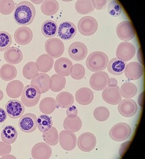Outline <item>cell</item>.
Segmentation results:
<instances>
[{
    "label": "cell",
    "mask_w": 145,
    "mask_h": 159,
    "mask_svg": "<svg viewBox=\"0 0 145 159\" xmlns=\"http://www.w3.org/2000/svg\"><path fill=\"white\" fill-rule=\"evenodd\" d=\"M36 16V9L34 5L27 1L19 3L13 12V19L19 25L27 27L31 25Z\"/></svg>",
    "instance_id": "6da1fadb"
},
{
    "label": "cell",
    "mask_w": 145,
    "mask_h": 159,
    "mask_svg": "<svg viewBox=\"0 0 145 159\" xmlns=\"http://www.w3.org/2000/svg\"><path fill=\"white\" fill-rule=\"evenodd\" d=\"M108 64V57L103 52L96 51L88 57L86 64L88 69L92 72H100L106 69Z\"/></svg>",
    "instance_id": "7a4b0ae2"
},
{
    "label": "cell",
    "mask_w": 145,
    "mask_h": 159,
    "mask_svg": "<svg viewBox=\"0 0 145 159\" xmlns=\"http://www.w3.org/2000/svg\"><path fill=\"white\" fill-rule=\"evenodd\" d=\"M41 93L38 89L33 86L28 85L23 89L21 94V101L24 106L32 107L36 105Z\"/></svg>",
    "instance_id": "3957f363"
},
{
    "label": "cell",
    "mask_w": 145,
    "mask_h": 159,
    "mask_svg": "<svg viewBox=\"0 0 145 159\" xmlns=\"http://www.w3.org/2000/svg\"><path fill=\"white\" fill-rule=\"evenodd\" d=\"M131 128L126 123H119L110 129L109 135L112 140L121 142L126 140L131 134Z\"/></svg>",
    "instance_id": "277c9868"
},
{
    "label": "cell",
    "mask_w": 145,
    "mask_h": 159,
    "mask_svg": "<svg viewBox=\"0 0 145 159\" xmlns=\"http://www.w3.org/2000/svg\"><path fill=\"white\" fill-rule=\"evenodd\" d=\"M45 50L48 55L53 58H58L62 56L65 51L63 42L58 38L48 39L45 43Z\"/></svg>",
    "instance_id": "5b68a950"
},
{
    "label": "cell",
    "mask_w": 145,
    "mask_h": 159,
    "mask_svg": "<svg viewBox=\"0 0 145 159\" xmlns=\"http://www.w3.org/2000/svg\"><path fill=\"white\" fill-rule=\"evenodd\" d=\"M79 31L84 36H91L96 32L98 22L91 16H85L79 20L78 23Z\"/></svg>",
    "instance_id": "8992f818"
},
{
    "label": "cell",
    "mask_w": 145,
    "mask_h": 159,
    "mask_svg": "<svg viewBox=\"0 0 145 159\" xmlns=\"http://www.w3.org/2000/svg\"><path fill=\"white\" fill-rule=\"evenodd\" d=\"M116 33L119 39L127 42L131 41L135 36V29L132 23L125 21L118 24L116 28Z\"/></svg>",
    "instance_id": "52a82bcc"
},
{
    "label": "cell",
    "mask_w": 145,
    "mask_h": 159,
    "mask_svg": "<svg viewBox=\"0 0 145 159\" xmlns=\"http://www.w3.org/2000/svg\"><path fill=\"white\" fill-rule=\"evenodd\" d=\"M109 77L108 74L103 71L94 72L90 78V85L96 91L103 90L108 85Z\"/></svg>",
    "instance_id": "ba28073f"
},
{
    "label": "cell",
    "mask_w": 145,
    "mask_h": 159,
    "mask_svg": "<svg viewBox=\"0 0 145 159\" xmlns=\"http://www.w3.org/2000/svg\"><path fill=\"white\" fill-rule=\"evenodd\" d=\"M136 53V49L133 44L129 42L120 43L116 51V57L123 62L131 60Z\"/></svg>",
    "instance_id": "9c48e42d"
},
{
    "label": "cell",
    "mask_w": 145,
    "mask_h": 159,
    "mask_svg": "<svg viewBox=\"0 0 145 159\" xmlns=\"http://www.w3.org/2000/svg\"><path fill=\"white\" fill-rule=\"evenodd\" d=\"M77 143L80 150L84 152H90L96 147V138L92 133L87 132L79 136Z\"/></svg>",
    "instance_id": "30bf717a"
},
{
    "label": "cell",
    "mask_w": 145,
    "mask_h": 159,
    "mask_svg": "<svg viewBox=\"0 0 145 159\" xmlns=\"http://www.w3.org/2000/svg\"><path fill=\"white\" fill-rule=\"evenodd\" d=\"M138 107L137 103L131 98H126L119 102L118 111L123 117H131L137 113Z\"/></svg>",
    "instance_id": "8fae6325"
},
{
    "label": "cell",
    "mask_w": 145,
    "mask_h": 159,
    "mask_svg": "<svg viewBox=\"0 0 145 159\" xmlns=\"http://www.w3.org/2000/svg\"><path fill=\"white\" fill-rule=\"evenodd\" d=\"M59 142L63 150L72 151L76 147L77 137L74 133L62 131L59 134Z\"/></svg>",
    "instance_id": "7c38bea8"
},
{
    "label": "cell",
    "mask_w": 145,
    "mask_h": 159,
    "mask_svg": "<svg viewBox=\"0 0 145 159\" xmlns=\"http://www.w3.org/2000/svg\"><path fill=\"white\" fill-rule=\"evenodd\" d=\"M37 117L33 113H27L20 117L19 126L21 130L26 133H32L36 130Z\"/></svg>",
    "instance_id": "4fadbf2b"
},
{
    "label": "cell",
    "mask_w": 145,
    "mask_h": 159,
    "mask_svg": "<svg viewBox=\"0 0 145 159\" xmlns=\"http://www.w3.org/2000/svg\"><path fill=\"white\" fill-rule=\"evenodd\" d=\"M69 57L75 61H81L86 58L88 49L85 44L81 42H75L68 49Z\"/></svg>",
    "instance_id": "5bb4252c"
},
{
    "label": "cell",
    "mask_w": 145,
    "mask_h": 159,
    "mask_svg": "<svg viewBox=\"0 0 145 159\" xmlns=\"http://www.w3.org/2000/svg\"><path fill=\"white\" fill-rule=\"evenodd\" d=\"M102 98L110 105H117L122 100V95L120 88L116 86V87H107L104 89L102 92Z\"/></svg>",
    "instance_id": "9a60e30c"
},
{
    "label": "cell",
    "mask_w": 145,
    "mask_h": 159,
    "mask_svg": "<svg viewBox=\"0 0 145 159\" xmlns=\"http://www.w3.org/2000/svg\"><path fill=\"white\" fill-rule=\"evenodd\" d=\"M6 111L11 119L21 117L24 112V104L17 99H11L6 104Z\"/></svg>",
    "instance_id": "2e32d148"
},
{
    "label": "cell",
    "mask_w": 145,
    "mask_h": 159,
    "mask_svg": "<svg viewBox=\"0 0 145 159\" xmlns=\"http://www.w3.org/2000/svg\"><path fill=\"white\" fill-rule=\"evenodd\" d=\"M58 37L64 41H69L75 37L77 33V27L75 24L65 21L59 25L58 29Z\"/></svg>",
    "instance_id": "e0dca14e"
},
{
    "label": "cell",
    "mask_w": 145,
    "mask_h": 159,
    "mask_svg": "<svg viewBox=\"0 0 145 159\" xmlns=\"http://www.w3.org/2000/svg\"><path fill=\"white\" fill-rule=\"evenodd\" d=\"M125 75L130 80H137L141 78L144 74V68L142 64L137 62L129 63L125 68Z\"/></svg>",
    "instance_id": "ac0fdd59"
},
{
    "label": "cell",
    "mask_w": 145,
    "mask_h": 159,
    "mask_svg": "<svg viewBox=\"0 0 145 159\" xmlns=\"http://www.w3.org/2000/svg\"><path fill=\"white\" fill-rule=\"evenodd\" d=\"M50 77L46 73H38L31 80V85L36 87L41 93L47 92L49 89Z\"/></svg>",
    "instance_id": "d6986e66"
},
{
    "label": "cell",
    "mask_w": 145,
    "mask_h": 159,
    "mask_svg": "<svg viewBox=\"0 0 145 159\" xmlns=\"http://www.w3.org/2000/svg\"><path fill=\"white\" fill-rule=\"evenodd\" d=\"M52 152V148L47 143H38L32 147L31 155L34 159H48Z\"/></svg>",
    "instance_id": "ffe728a7"
},
{
    "label": "cell",
    "mask_w": 145,
    "mask_h": 159,
    "mask_svg": "<svg viewBox=\"0 0 145 159\" xmlns=\"http://www.w3.org/2000/svg\"><path fill=\"white\" fill-rule=\"evenodd\" d=\"M33 33L32 30L27 27L18 28L14 33L15 42L20 45H26L32 41Z\"/></svg>",
    "instance_id": "44dd1931"
},
{
    "label": "cell",
    "mask_w": 145,
    "mask_h": 159,
    "mask_svg": "<svg viewBox=\"0 0 145 159\" xmlns=\"http://www.w3.org/2000/svg\"><path fill=\"white\" fill-rule=\"evenodd\" d=\"M72 67V62L67 58H59L54 63V69L57 74L64 77L70 75Z\"/></svg>",
    "instance_id": "7402d4cb"
},
{
    "label": "cell",
    "mask_w": 145,
    "mask_h": 159,
    "mask_svg": "<svg viewBox=\"0 0 145 159\" xmlns=\"http://www.w3.org/2000/svg\"><path fill=\"white\" fill-rule=\"evenodd\" d=\"M4 58L10 64H17L22 61L23 54L19 48L15 47H10L6 50Z\"/></svg>",
    "instance_id": "603a6c76"
},
{
    "label": "cell",
    "mask_w": 145,
    "mask_h": 159,
    "mask_svg": "<svg viewBox=\"0 0 145 159\" xmlns=\"http://www.w3.org/2000/svg\"><path fill=\"white\" fill-rule=\"evenodd\" d=\"M54 64L53 58L48 55V54H44L40 56L36 60V66L38 72L42 73H46L52 68Z\"/></svg>",
    "instance_id": "cb8c5ba5"
},
{
    "label": "cell",
    "mask_w": 145,
    "mask_h": 159,
    "mask_svg": "<svg viewBox=\"0 0 145 159\" xmlns=\"http://www.w3.org/2000/svg\"><path fill=\"white\" fill-rule=\"evenodd\" d=\"M75 99L78 103L87 106L93 101L94 93L91 89L88 88H80L75 93Z\"/></svg>",
    "instance_id": "d4e9b609"
},
{
    "label": "cell",
    "mask_w": 145,
    "mask_h": 159,
    "mask_svg": "<svg viewBox=\"0 0 145 159\" xmlns=\"http://www.w3.org/2000/svg\"><path fill=\"white\" fill-rule=\"evenodd\" d=\"M23 89V82L19 80H13L7 84L6 93L9 98L16 99L21 96Z\"/></svg>",
    "instance_id": "484cf974"
},
{
    "label": "cell",
    "mask_w": 145,
    "mask_h": 159,
    "mask_svg": "<svg viewBox=\"0 0 145 159\" xmlns=\"http://www.w3.org/2000/svg\"><path fill=\"white\" fill-rule=\"evenodd\" d=\"M107 66L109 72H110L113 75L119 76L122 75L124 72L126 64L117 58H114L108 62Z\"/></svg>",
    "instance_id": "4316f807"
},
{
    "label": "cell",
    "mask_w": 145,
    "mask_h": 159,
    "mask_svg": "<svg viewBox=\"0 0 145 159\" xmlns=\"http://www.w3.org/2000/svg\"><path fill=\"white\" fill-rule=\"evenodd\" d=\"M58 24L53 20H47L44 21L41 27L43 35L48 38H53L58 34Z\"/></svg>",
    "instance_id": "83f0119b"
},
{
    "label": "cell",
    "mask_w": 145,
    "mask_h": 159,
    "mask_svg": "<svg viewBox=\"0 0 145 159\" xmlns=\"http://www.w3.org/2000/svg\"><path fill=\"white\" fill-rule=\"evenodd\" d=\"M17 76V70L12 64H6L0 68V77L4 81H11Z\"/></svg>",
    "instance_id": "f1b7e54d"
},
{
    "label": "cell",
    "mask_w": 145,
    "mask_h": 159,
    "mask_svg": "<svg viewBox=\"0 0 145 159\" xmlns=\"http://www.w3.org/2000/svg\"><path fill=\"white\" fill-rule=\"evenodd\" d=\"M82 127V121L79 117H67L63 122V128L66 131L75 133L79 131Z\"/></svg>",
    "instance_id": "f546056e"
},
{
    "label": "cell",
    "mask_w": 145,
    "mask_h": 159,
    "mask_svg": "<svg viewBox=\"0 0 145 159\" xmlns=\"http://www.w3.org/2000/svg\"><path fill=\"white\" fill-rule=\"evenodd\" d=\"M18 133L17 129L13 125H7L2 131L1 137L2 141L8 144L14 143L17 140Z\"/></svg>",
    "instance_id": "4dcf8cb0"
},
{
    "label": "cell",
    "mask_w": 145,
    "mask_h": 159,
    "mask_svg": "<svg viewBox=\"0 0 145 159\" xmlns=\"http://www.w3.org/2000/svg\"><path fill=\"white\" fill-rule=\"evenodd\" d=\"M58 107L56 100L51 97L44 98L40 103V110L45 115L52 113Z\"/></svg>",
    "instance_id": "1f68e13d"
},
{
    "label": "cell",
    "mask_w": 145,
    "mask_h": 159,
    "mask_svg": "<svg viewBox=\"0 0 145 159\" xmlns=\"http://www.w3.org/2000/svg\"><path fill=\"white\" fill-rule=\"evenodd\" d=\"M59 8V3L56 0H45L41 5L42 12L48 16H52L57 13Z\"/></svg>",
    "instance_id": "d6a6232c"
},
{
    "label": "cell",
    "mask_w": 145,
    "mask_h": 159,
    "mask_svg": "<svg viewBox=\"0 0 145 159\" xmlns=\"http://www.w3.org/2000/svg\"><path fill=\"white\" fill-rule=\"evenodd\" d=\"M66 84V79L58 74H53L49 80V89L53 92H58L64 89Z\"/></svg>",
    "instance_id": "836d02e7"
},
{
    "label": "cell",
    "mask_w": 145,
    "mask_h": 159,
    "mask_svg": "<svg viewBox=\"0 0 145 159\" xmlns=\"http://www.w3.org/2000/svg\"><path fill=\"white\" fill-rule=\"evenodd\" d=\"M56 102L58 107L63 109L67 108L73 104L74 97L71 93L63 92L59 93L57 96Z\"/></svg>",
    "instance_id": "e575fe53"
},
{
    "label": "cell",
    "mask_w": 145,
    "mask_h": 159,
    "mask_svg": "<svg viewBox=\"0 0 145 159\" xmlns=\"http://www.w3.org/2000/svg\"><path fill=\"white\" fill-rule=\"evenodd\" d=\"M42 137L44 142L50 146L56 145L59 142V134L56 127H52L48 131L43 133Z\"/></svg>",
    "instance_id": "d590c367"
},
{
    "label": "cell",
    "mask_w": 145,
    "mask_h": 159,
    "mask_svg": "<svg viewBox=\"0 0 145 159\" xmlns=\"http://www.w3.org/2000/svg\"><path fill=\"white\" fill-rule=\"evenodd\" d=\"M75 10L81 15H86L92 12L94 7L91 0H78L75 3Z\"/></svg>",
    "instance_id": "8d00e7d4"
},
{
    "label": "cell",
    "mask_w": 145,
    "mask_h": 159,
    "mask_svg": "<svg viewBox=\"0 0 145 159\" xmlns=\"http://www.w3.org/2000/svg\"><path fill=\"white\" fill-rule=\"evenodd\" d=\"M36 124L39 131L44 133L51 129L53 125V121L50 117L44 114V115H41L38 117Z\"/></svg>",
    "instance_id": "74e56055"
},
{
    "label": "cell",
    "mask_w": 145,
    "mask_h": 159,
    "mask_svg": "<svg viewBox=\"0 0 145 159\" xmlns=\"http://www.w3.org/2000/svg\"><path fill=\"white\" fill-rule=\"evenodd\" d=\"M120 91H121L122 97L125 98H132L136 96L137 88L133 83L126 82L122 86Z\"/></svg>",
    "instance_id": "f35d334b"
},
{
    "label": "cell",
    "mask_w": 145,
    "mask_h": 159,
    "mask_svg": "<svg viewBox=\"0 0 145 159\" xmlns=\"http://www.w3.org/2000/svg\"><path fill=\"white\" fill-rule=\"evenodd\" d=\"M37 74H38V70L34 62H28L23 68V76L27 80H32Z\"/></svg>",
    "instance_id": "ab89813d"
},
{
    "label": "cell",
    "mask_w": 145,
    "mask_h": 159,
    "mask_svg": "<svg viewBox=\"0 0 145 159\" xmlns=\"http://www.w3.org/2000/svg\"><path fill=\"white\" fill-rule=\"evenodd\" d=\"M12 44L11 34L6 31H0V52L6 51Z\"/></svg>",
    "instance_id": "60d3db41"
},
{
    "label": "cell",
    "mask_w": 145,
    "mask_h": 159,
    "mask_svg": "<svg viewBox=\"0 0 145 159\" xmlns=\"http://www.w3.org/2000/svg\"><path fill=\"white\" fill-rule=\"evenodd\" d=\"M15 8V4L13 0L0 1V13L3 15L11 14Z\"/></svg>",
    "instance_id": "b9f144b4"
},
{
    "label": "cell",
    "mask_w": 145,
    "mask_h": 159,
    "mask_svg": "<svg viewBox=\"0 0 145 159\" xmlns=\"http://www.w3.org/2000/svg\"><path fill=\"white\" fill-rule=\"evenodd\" d=\"M94 117L98 121H105L109 117V111L106 107H98L94 110Z\"/></svg>",
    "instance_id": "7bdbcfd3"
},
{
    "label": "cell",
    "mask_w": 145,
    "mask_h": 159,
    "mask_svg": "<svg viewBox=\"0 0 145 159\" xmlns=\"http://www.w3.org/2000/svg\"><path fill=\"white\" fill-rule=\"evenodd\" d=\"M70 75L74 80H79L85 75V69L81 64H75L73 65Z\"/></svg>",
    "instance_id": "ee69618b"
},
{
    "label": "cell",
    "mask_w": 145,
    "mask_h": 159,
    "mask_svg": "<svg viewBox=\"0 0 145 159\" xmlns=\"http://www.w3.org/2000/svg\"><path fill=\"white\" fill-rule=\"evenodd\" d=\"M108 11L109 16L112 17H117L119 16L122 11L121 4L118 1H116V0L112 1L109 3L108 6Z\"/></svg>",
    "instance_id": "f6af8a7d"
},
{
    "label": "cell",
    "mask_w": 145,
    "mask_h": 159,
    "mask_svg": "<svg viewBox=\"0 0 145 159\" xmlns=\"http://www.w3.org/2000/svg\"><path fill=\"white\" fill-rule=\"evenodd\" d=\"M11 151V144H8L3 141L0 142V156H3L9 154Z\"/></svg>",
    "instance_id": "bcb514c9"
},
{
    "label": "cell",
    "mask_w": 145,
    "mask_h": 159,
    "mask_svg": "<svg viewBox=\"0 0 145 159\" xmlns=\"http://www.w3.org/2000/svg\"><path fill=\"white\" fill-rule=\"evenodd\" d=\"M94 9L97 10H100L106 6L107 3L106 0H91Z\"/></svg>",
    "instance_id": "7dc6e473"
},
{
    "label": "cell",
    "mask_w": 145,
    "mask_h": 159,
    "mask_svg": "<svg viewBox=\"0 0 145 159\" xmlns=\"http://www.w3.org/2000/svg\"><path fill=\"white\" fill-rule=\"evenodd\" d=\"M66 113L67 117H74L77 116L78 114V110L75 106H69V107H67V109L66 111Z\"/></svg>",
    "instance_id": "c3c4849f"
},
{
    "label": "cell",
    "mask_w": 145,
    "mask_h": 159,
    "mask_svg": "<svg viewBox=\"0 0 145 159\" xmlns=\"http://www.w3.org/2000/svg\"><path fill=\"white\" fill-rule=\"evenodd\" d=\"M7 118V114L6 110L2 107H0V123H2L6 121Z\"/></svg>",
    "instance_id": "681fc988"
},
{
    "label": "cell",
    "mask_w": 145,
    "mask_h": 159,
    "mask_svg": "<svg viewBox=\"0 0 145 159\" xmlns=\"http://www.w3.org/2000/svg\"><path fill=\"white\" fill-rule=\"evenodd\" d=\"M130 141H127V142H126L124 143L123 145L121 146V148H120V151H119V154H120V156L122 157L123 154L125 152V151H126V148H127V147L130 144Z\"/></svg>",
    "instance_id": "f907efd6"
},
{
    "label": "cell",
    "mask_w": 145,
    "mask_h": 159,
    "mask_svg": "<svg viewBox=\"0 0 145 159\" xmlns=\"http://www.w3.org/2000/svg\"><path fill=\"white\" fill-rule=\"evenodd\" d=\"M117 84V80L116 78H111L109 79L108 82V85L109 87H116Z\"/></svg>",
    "instance_id": "816d5d0a"
},
{
    "label": "cell",
    "mask_w": 145,
    "mask_h": 159,
    "mask_svg": "<svg viewBox=\"0 0 145 159\" xmlns=\"http://www.w3.org/2000/svg\"><path fill=\"white\" fill-rule=\"evenodd\" d=\"M144 92L140 94V96L138 98V103L139 105L141 107H143V103H144Z\"/></svg>",
    "instance_id": "f5cc1de1"
},
{
    "label": "cell",
    "mask_w": 145,
    "mask_h": 159,
    "mask_svg": "<svg viewBox=\"0 0 145 159\" xmlns=\"http://www.w3.org/2000/svg\"><path fill=\"white\" fill-rule=\"evenodd\" d=\"M137 58L139 61V62H141L140 64H143V55H142V53H141V48L139 49V51H138V53H137Z\"/></svg>",
    "instance_id": "db71d44e"
},
{
    "label": "cell",
    "mask_w": 145,
    "mask_h": 159,
    "mask_svg": "<svg viewBox=\"0 0 145 159\" xmlns=\"http://www.w3.org/2000/svg\"><path fill=\"white\" fill-rule=\"evenodd\" d=\"M2 159H11V158H13V159H16V157H14L13 155H9V154H7V155H3V156H2Z\"/></svg>",
    "instance_id": "11a10c76"
},
{
    "label": "cell",
    "mask_w": 145,
    "mask_h": 159,
    "mask_svg": "<svg viewBox=\"0 0 145 159\" xmlns=\"http://www.w3.org/2000/svg\"><path fill=\"white\" fill-rule=\"evenodd\" d=\"M32 3H34L35 4H40L41 3H43V0H40V1H32Z\"/></svg>",
    "instance_id": "9f6ffc18"
},
{
    "label": "cell",
    "mask_w": 145,
    "mask_h": 159,
    "mask_svg": "<svg viewBox=\"0 0 145 159\" xmlns=\"http://www.w3.org/2000/svg\"><path fill=\"white\" fill-rule=\"evenodd\" d=\"M3 98V93L2 90H0V101L2 100Z\"/></svg>",
    "instance_id": "6f0895ef"
}]
</instances>
